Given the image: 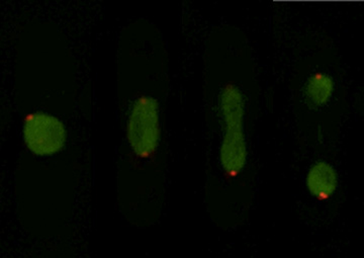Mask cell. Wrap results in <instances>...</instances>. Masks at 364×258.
<instances>
[{"label": "cell", "instance_id": "cell-1", "mask_svg": "<svg viewBox=\"0 0 364 258\" xmlns=\"http://www.w3.org/2000/svg\"><path fill=\"white\" fill-rule=\"evenodd\" d=\"M258 71L241 28L222 25L205 44L203 102L207 125L205 204L225 230L248 221L255 199Z\"/></svg>", "mask_w": 364, "mask_h": 258}, {"label": "cell", "instance_id": "cell-2", "mask_svg": "<svg viewBox=\"0 0 364 258\" xmlns=\"http://www.w3.org/2000/svg\"><path fill=\"white\" fill-rule=\"evenodd\" d=\"M168 90V53L161 32L152 21H132L117 50V193L124 216L140 228L156 224L164 205Z\"/></svg>", "mask_w": 364, "mask_h": 258}, {"label": "cell", "instance_id": "cell-3", "mask_svg": "<svg viewBox=\"0 0 364 258\" xmlns=\"http://www.w3.org/2000/svg\"><path fill=\"white\" fill-rule=\"evenodd\" d=\"M317 58L306 61L299 74L296 97L304 121L309 119L314 125H320L322 132L330 122L335 121L332 114H336L339 104L341 80L335 63L316 55Z\"/></svg>", "mask_w": 364, "mask_h": 258}, {"label": "cell", "instance_id": "cell-4", "mask_svg": "<svg viewBox=\"0 0 364 258\" xmlns=\"http://www.w3.org/2000/svg\"><path fill=\"white\" fill-rule=\"evenodd\" d=\"M66 128L59 119L46 113L28 114L23 124V140L33 154H56L66 142Z\"/></svg>", "mask_w": 364, "mask_h": 258}, {"label": "cell", "instance_id": "cell-5", "mask_svg": "<svg viewBox=\"0 0 364 258\" xmlns=\"http://www.w3.org/2000/svg\"><path fill=\"white\" fill-rule=\"evenodd\" d=\"M306 188L318 202H327L337 192L338 173L329 162L318 160L311 166L306 178Z\"/></svg>", "mask_w": 364, "mask_h": 258}]
</instances>
